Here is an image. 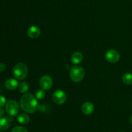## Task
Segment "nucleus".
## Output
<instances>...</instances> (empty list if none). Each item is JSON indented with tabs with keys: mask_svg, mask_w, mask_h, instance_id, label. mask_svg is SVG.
<instances>
[{
	"mask_svg": "<svg viewBox=\"0 0 132 132\" xmlns=\"http://www.w3.org/2000/svg\"><path fill=\"white\" fill-rule=\"evenodd\" d=\"M6 111L10 116H15L19 111V105L16 100H10L6 104Z\"/></svg>",
	"mask_w": 132,
	"mask_h": 132,
	"instance_id": "obj_4",
	"label": "nucleus"
},
{
	"mask_svg": "<svg viewBox=\"0 0 132 132\" xmlns=\"http://www.w3.org/2000/svg\"><path fill=\"white\" fill-rule=\"evenodd\" d=\"M6 69V65L4 63H0V72H3Z\"/></svg>",
	"mask_w": 132,
	"mask_h": 132,
	"instance_id": "obj_19",
	"label": "nucleus"
},
{
	"mask_svg": "<svg viewBox=\"0 0 132 132\" xmlns=\"http://www.w3.org/2000/svg\"><path fill=\"white\" fill-rule=\"evenodd\" d=\"M85 75V69L79 65H74L71 67L70 71V76L74 82H79L83 79Z\"/></svg>",
	"mask_w": 132,
	"mask_h": 132,
	"instance_id": "obj_2",
	"label": "nucleus"
},
{
	"mask_svg": "<svg viewBox=\"0 0 132 132\" xmlns=\"http://www.w3.org/2000/svg\"><path fill=\"white\" fill-rule=\"evenodd\" d=\"M45 92L43 89H39L36 93V98L39 100H42L45 98Z\"/></svg>",
	"mask_w": 132,
	"mask_h": 132,
	"instance_id": "obj_16",
	"label": "nucleus"
},
{
	"mask_svg": "<svg viewBox=\"0 0 132 132\" xmlns=\"http://www.w3.org/2000/svg\"><path fill=\"white\" fill-rule=\"evenodd\" d=\"M105 58L106 60L110 63H116L119 60L120 54L117 50L110 49L106 53Z\"/></svg>",
	"mask_w": 132,
	"mask_h": 132,
	"instance_id": "obj_6",
	"label": "nucleus"
},
{
	"mask_svg": "<svg viewBox=\"0 0 132 132\" xmlns=\"http://www.w3.org/2000/svg\"><path fill=\"white\" fill-rule=\"evenodd\" d=\"M27 34H28V36L31 38H37L41 34V30L37 26H32L28 29Z\"/></svg>",
	"mask_w": 132,
	"mask_h": 132,
	"instance_id": "obj_9",
	"label": "nucleus"
},
{
	"mask_svg": "<svg viewBox=\"0 0 132 132\" xmlns=\"http://www.w3.org/2000/svg\"><path fill=\"white\" fill-rule=\"evenodd\" d=\"M0 132H1V131H0Z\"/></svg>",
	"mask_w": 132,
	"mask_h": 132,
	"instance_id": "obj_22",
	"label": "nucleus"
},
{
	"mask_svg": "<svg viewBox=\"0 0 132 132\" xmlns=\"http://www.w3.org/2000/svg\"><path fill=\"white\" fill-rule=\"evenodd\" d=\"M52 99L57 104H63L67 100V94L63 91L57 90L53 93Z\"/></svg>",
	"mask_w": 132,
	"mask_h": 132,
	"instance_id": "obj_5",
	"label": "nucleus"
},
{
	"mask_svg": "<svg viewBox=\"0 0 132 132\" xmlns=\"http://www.w3.org/2000/svg\"><path fill=\"white\" fill-rule=\"evenodd\" d=\"M18 122L22 124H27L29 122L30 117L26 113H20L17 117Z\"/></svg>",
	"mask_w": 132,
	"mask_h": 132,
	"instance_id": "obj_13",
	"label": "nucleus"
},
{
	"mask_svg": "<svg viewBox=\"0 0 132 132\" xmlns=\"http://www.w3.org/2000/svg\"><path fill=\"white\" fill-rule=\"evenodd\" d=\"M13 75L18 80H23L28 75V68L23 63H18L13 68Z\"/></svg>",
	"mask_w": 132,
	"mask_h": 132,
	"instance_id": "obj_3",
	"label": "nucleus"
},
{
	"mask_svg": "<svg viewBox=\"0 0 132 132\" xmlns=\"http://www.w3.org/2000/svg\"><path fill=\"white\" fill-rule=\"evenodd\" d=\"M52 79L48 75H44L39 80V85L43 90H48L52 86Z\"/></svg>",
	"mask_w": 132,
	"mask_h": 132,
	"instance_id": "obj_7",
	"label": "nucleus"
},
{
	"mask_svg": "<svg viewBox=\"0 0 132 132\" xmlns=\"http://www.w3.org/2000/svg\"><path fill=\"white\" fill-rule=\"evenodd\" d=\"M122 82L127 85L132 84V74L131 73H125L122 76Z\"/></svg>",
	"mask_w": 132,
	"mask_h": 132,
	"instance_id": "obj_14",
	"label": "nucleus"
},
{
	"mask_svg": "<svg viewBox=\"0 0 132 132\" xmlns=\"http://www.w3.org/2000/svg\"><path fill=\"white\" fill-rule=\"evenodd\" d=\"M11 132H28V131H27V129H26L25 128H24V127L18 126L14 127Z\"/></svg>",
	"mask_w": 132,
	"mask_h": 132,
	"instance_id": "obj_17",
	"label": "nucleus"
},
{
	"mask_svg": "<svg viewBox=\"0 0 132 132\" xmlns=\"http://www.w3.org/2000/svg\"><path fill=\"white\" fill-rule=\"evenodd\" d=\"M20 107L24 112L34 113L38 107L37 98L31 93H25L21 98Z\"/></svg>",
	"mask_w": 132,
	"mask_h": 132,
	"instance_id": "obj_1",
	"label": "nucleus"
},
{
	"mask_svg": "<svg viewBox=\"0 0 132 132\" xmlns=\"http://www.w3.org/2000/svg\"><path fill=\"white\" fill-rule=\"evenodd\" d=\"M130 122H131V124H132V115H131V118H130Z\"/></svg>",
	"mask_w": 132,
	"mask_h": 132,
	"instance_id": "obj_21",
	"label": "nucleus"
},
{
	"mask_svg": "<svg viewBox=\"0 0 132 132\" xmlns=\"http://www.w3.org/2000/svg\"><path fill=\"white\" fill-rule=\"evenodd\" d=\"M4 113H5V111H4V109L2 108V107H0V117H1V116L4 115Z\"/></svg>",
	"mask_w": 132,
	"mask_h": 132,
	"instance_id": "obj_20",
	"label": "nucleus"
},
{
	"mask_svg": "<svg viewBox=\"0 0 132 132\" xmlns=\"http://www.w3.org/2000/svg\"><path fill=\"white\" fill-rule=\"evenodd\" d=\"M6 100L4 96L0 95V107H2L6 104Z\"/></svg>",
	"mask_w": 132,
	"mask_h": 132,
	"instance_id": "obj_18",
	"label": "nucleus"
},
{
	"mask_svg": "<svg viewBox=\"0 0 132 132\" xmlns=\"http://www.w3.org/2000/svg\"><path fill=\"white\" fill-rule=\"evenodd\" d=\"M83 60V55L80 52H76L71 56V62L74 64H79Z\"/></svg>",
	"mask_w": 132,
	"mask_h": 132,
	"instance_id": "obj_12",
	"label": "nucleus"
},
{
	"mask_svg": "<svg viewBox=\"0 0 132 132\" xmlns=\"http://www.w3.org/2000/svg\"><path fill=\"white\" fill-rule=\"evenodd\" d=\"M19 89L21 93H25L29 89V86H28V84H27L26 82H22L19 85Z\"/></svg>",
	"mask_w": 132,
	"mask_h": 132,
	"instance_id": "obj_15",
	"label": "nucleus"
},
{
	"mask_svg": "<svg viewBox=\"0 0 132 132\" xmlns=\"http://www.w3.org/2000/svg\"><path fill=\"white\" fill-rule=\"evenodd\" d=\"M81 109L82 113L85 115H90L94 112V106L90 102H86L82 105Z\"/></svg>",
	"mask_w": 132,
	"mask_h": 132,
	"instance_id": "obj_10",
	"label": "nucleus"
},
{
	"mask_svg": "<svg viewBox=\"0 0 132 132\" xmlns=\"http://www.w3.org/2000/svg\"><path fill=\"white\" fill-rule=\"evenodd\" d=\"M13 119L12 117L3 116L0 119V130H6L11 125Z\"/></svg>",
	"mask_w": 132,
	"mask_h": 132,
	"instance_id": "obj_8",
	"label": "nucleus"
},
{
	"mask_svg": "<svg viewBox=\"0 0 132 132\" xmlns=\"http://www.w3.org/2000/svg\"><path fill=\"white\" fill-rule=\"evenodd\" d=\"M5 86L6 89L9 90H14L19 86V83L18 80L14 78H9L5 81Z\"/></svg>",
	"mask_w": 132,
	"mask_h": 132,
	"instance_id": "obj_11",
	"label": "nucleus"
}]
</instances>
